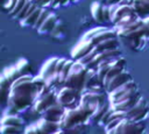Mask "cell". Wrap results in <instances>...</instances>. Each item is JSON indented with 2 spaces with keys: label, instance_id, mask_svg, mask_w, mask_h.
Wrapping results in <instances>:
<instances>
[{
  "label": "cell",
  "instance_id": "obj_7",
  "mask_svg": "<svg viewBox=\"0 0 149 134\" xmlns=\"http://www.w3.org/2000/svg\"><path fill=\"white\" fill-rule=\"evenodd\" d=\"M30 72V64L26 58H20L15 64L9 65L3 69L1 77H3L6 80H8L10 84L17 79L22 75H27Z\"/></svg>",
  "mask_w": 149,
  "mask_h": 134
},
{
  "label": "cell",
  "instance_id": "obj_33",
  "mask_svg": "<svg viewBox=\"0 0 149 134\" xmlns=\"http://www.w3.org/2000/svg\"><path fill=\"white\" fill-rule=\"evenodd\" d=\"M49 13H50V12H49V10H47V9L43 7V8H42V12H41V14H40V16H38V19H37V21H36V23L34 24V27H33V28L37 30V29L41 27V24L44 22V20L47 19V16L49 15Z\"/></svg>",
  "mask_w": 149,
  "mask_h": 134
},
{
  "label": "cell",
  "instance_id": "obj_29",
  "mask_svg": "<svg viewBox=\"0 0 149 134\" xmlns=\"http://www.w3.org/2000/svg\"><path fill=\"white\" fill-rule=\"evenodd\" d=\"M73 62H74L73 58L65 61V63H64V65H63V68H62V70H61V72H59V79H61L62 85H64V82H65V79H66V77H68V73H69V71H70V69H71Z\"/></svg>",
  "mask_w": 149,
  "mask_h": 134
},
{
  "label": "cell",
  "instance_id": "obj_1",
  "mask_svg": "<svg viewBox=\"0 0 149 134\" xmlns=\"http://www.w3.org/2000/svg\"><path fill=\"white\" fill-rule=\"evenodd\" d=\"M45 84V79L38 73V76H31L30 73L22 75L15 79L7 94L8 111L16 113L33 106L38 90Z\"/></svg>",
  "mask_w": 149,
  "mask_h": 134
},
{
  "label": "cell",
  "instance_id": "obj_17",
  "mask_svg": "<svg viewBox=\"0 0 149 134\" xmlns=\"http://www.w3.org/2000/svg\"><path fill=\"white\" fill-rule=\"evenodd\" d=\"M98 87H105L102 84V80L99 78L94 69H88L83 89H98Z\"/></svg>",
  "mask_w": 149,
  "mask_h": 134
},
{
  "label": "cell",
  "instance_id": "obj_41",
  "mask_svg": "<svg viewBox=\"0 0 149 134\" xmlns=\"http://www.w3.org/2000/svg\"><path fill=\"white\" fill-rule=\"evenodd\" d=\"M146 1H147V3H148V5H149V0H146Z\"/></svg>",
  "mask_w": 149,
  "mask_h": 134
},
{
  "label": "cell",
  "instance_id": "obj_8",
  "mask_svg": "<svg viewBox=\"0 0 149 134\" xmlns=\"http://www.w3.org/2000/svg\"><path fill=\"white\" fill-rule=\"evenodd\" d=\"M105 87H98V89H83L80 94V104L91 106L93 110L94 107L100 104L105 103Z\"/></svg>",
  "mask_w": 149,
  "mask_h": 134
},
{
  "label": "cell",
  "instance_id": "obj_26",
  "mask_svg": "<svg viewBox=\"0 0 149 134\" xmlns=\"http://www.w3.org/2000/svg\"><path fill=\"white\" fill-rule=\"evenodd\" d=\"M108 108H109V101H108V103L105 101V103L98 104V105L94 107V111H93V113H92V115H91V119L94 120V121H97V122H99V120H100L101 117L108 111Z\"/></svg>",
  "mask_w": 149,
  "mask_h": 134
},
{
  "label": "cell",
  "instance_id": "obj_25",
  "mask_svg": "<svg viewBox=\"0 0 149 134\" xmlns=\"http://www.w3.org/2000/svg\"><path fill=\"white\" fill-rule=\"evenodd\" d=\"M119 47V41L116 37H111V38H107V40H104L101 42H99L98 44L94 45V48L99 51H104V50H107V49H113V48H118Z\"/></svg>",
  "mask_w": 149,
  "mask_h": 134
},
{
  "label": "cell",
  "instance_id": "obj_37",
  "mask_svg": "<svg viewBox=\"0 0 149 134\" xmlns=\"http://www.w3.org/2000/svg\"><path fill=\"white\" fill-rule=\"evenodd\" d=\"M62 3H63V0H52L51 2H50V7H52V8H55V7H58V6H62Z\"/></svg>",
  "mask_w": 149,
  "mask_h": 134
},
{
  "label": "cell",
  "instance_id": "obj_28",
  "mask_svg": "<svg viewBox=\"0 0 149 134\" xmlns=\"http://www.w3.org/2000/svg\"><path fill=\"white\" fill-rule=\"evenodd\" d=\"M112 59V58H111ZM111 59H105V61H101L99 64H98V66H97V69H95V71H97V75L99 76V78L101 79V80H104V78H105V76H106V73H107V71L109 70V61Z\"/></svg>",
  "mask_w": 149,
  "mask_h": 134
},
{
  "label": "cell",
  "instance_id": "obj_30",
  "mask_svg": "<svg viewBox=\"0 0 149 134\" xmlns=\"http://www.w3.org/2000/svg\"><path fill=\"white\" fill-rule=\"evenodd\" d=\"M137 17H140V16H137V14H128V15H126V16H123L122 19H120L114 26H115V28H120V27H125V26H127V24H129V23H132V22H134Z\"/></svg>",
  "mask_w": 149,
  "mask_h": 134
},
{
  "label": "cell",
  "instance_id": "obj_23",
  "mask_svg": "<svg viewBox=\"0 0 149 134\" xmlns=\"http://www.w3.org/2000/svg\"><path fill=\"white\" fill-rule=\"evenodd\" d=\"M42 8H43L42 6L37 5V7H36L33 12H30L23 20H21L20 23H21L23 27H34V24L36 23V21H37L38 16H40V14H41V12H42Z\"/></svg>",
  "mask_w": 149,
  "mask_h": 134
},
{
  "label": "cell",
  "instance_id": "obj_10",
  "mask_svg": "<svg viewBox=\"0 0 149 134\" xmlns=\"http://www.w3.org/2000/svg\"><path fill=\"white\" fill-rule=\"evenodd\" d=\"M116 36H118V34H116L115 29H109V28H106V27L92 28L83 35V37L91 40L94 45L98 44L99 42L104 41V40H107V38H111V37H116Z\"/></svg>",
  "mask_w": 149,
  "mask_h": 134
},
{
  "label": "cell",
  "instance_id": "obj_19",
  "mask_svg": "<svg viewBox=\"0 0 149 134\" xmlns=\"http://www.w3.org/2000/svg\"><path fill=\"white\" fill-rule=\"evenodd\" d=\"M57 61H58V57H50L49 59H47L44 62V64L42 65L41 68V71H40V75L47 79L48 77H50L52 73L56 72V64H57Z\"/></svg>",
  "mask_w": 149,
  "mask_h": 134
},
{
  "label": "cell",
  "instance_id": "obj_34",
  "mask_svg": "<svg viewBox=\"0 0 149 134\" xmlns=\"http://www.w3.org/2000/svg\"><path fill=\"white\" fill-rule=\"evenodd\" d=\"M27 2V0H17V2H16V6H15V8H14V10L9 14L10 16H13L14 19H15V16L19 14V12L22 9V7L24 6V3Z\"/></svg>",
  "mask_w": 149,
  "mask_h": 134
},
{
  "label": "cell",
  "instance_id": "obj_9",
  "mask_svg": "<svg viewBox=\"0 0 149 134\" xmlns=\"http://www.w3.org/2000/svg\"><path fill=\"white\" fill-rule=\"evenodd\" d=\"M61 131L59 128V122L56 121H50L47 120L44 118L41 117V119L31 125H29L28 127H26L23 129L24 133H34V134H50V133H56Z\"/></svg>",
  "mask_w": 149,
  "mask_h": 134
},
{
  "label": "cell",
  "instance_id": "obj_42",
  "mask_svg": "<svg viewBox=\"0 0 149 134\" xmlns=\"http://www.w3.org/2000/svg\"><path fill=\"white\" fill-rule=\"evenodd\" d=\"M73 1H77V0H71V2H73Z\"/></svg>",
  "mask_w": 149,
  "mask_h": 134
},
{
  "label": "cell",
  "instance_id": "obj_12",
  "mask_svg": "<svg viewBox=\"0 0 149 134\" xmlns=\"http://www.w3.org/2000/svg\"><path fill=\"white\" fill-rule=\"evenodd\" d=\"M108 6H109V14H111V23H113V24H115L123 16L135 13L132 5L126 3L125 1L119 2V3H111Z\"/></svg>",
  "mask_w": 149,
  "mask_h": 134
},
{
  "label": "cell",
  "instance_id": "obj_11",
  "mask_svg": "<svg viewBox=\"0 0 149 134\" xmlns=\"http://www.w3.org/2000/svg\"><path fill=\"white\" fill-rule=\"evenodd\" d=\"M135 90H137V85L132 78V79L127 80L126 83L121 84L120 86H118L116 89H114L113 91L107 92V100L109 103H118V101H120V99L123 96H126Z\"/></svg>",
  "mask_w": 149,
  "mask_h": 134
},
{
  "label": "cell",
  "instance_id": "obj_3",
  "mask_svg": "<svg viewBox=\"0 0 149 134\" xmlns=\"http://www.w3.org/2000/svg\"><path fill=\"white\" fill-rule=\"evenodd\" d=\"M56 92V100L58 104L64 106V108H73L80 104V94L81 90L62 85L55 89Z\"/></svg>",
  "mask_w": 149,
  "mask_h": 134
},
{
  "label": "cell",
  "instance_id": "obj_21",
  "mask_svg": "<svg viewBox=\"0 0 149 134\" xmlns=\"http://www.w3.org/2000/svg\"><path fill=\"white\" fill-rule=\"evenodd\" d=\"M90 10H91V15H92L93 20H95L97 22H106V19L104 15V3L102 2L93 0L92 5L90 7Z\"/></svg>",
  "mask_w": 149,
  "mask_h": 134
},
{
  "label": "cell",
  "instance_id": "obj_35",
  "mask_svg": "<svg viewBox=\"0 0 149 134\" xmlns=\"http://www.w3.org/2000/svg\"><path fill=\"white\" fill-rule=\"evenodd\" d=\"M142 29L146 37H149V15L143 17V23H142Z\"/></svg>",
  "mask_w": 149,
  "mask_h": 134
},
{
  "label": "cell",
  "instance_id": "obj_2",
  "mask_svg": "<svg viewBox=\"0 0 149 134\" xmlns=\"http://www.w3.org/2000/svg\"><path fill=\"white\" fill-rule=\"evenodd\" d=\"M93 108L87 105L79 104L73 108H64V113L59 120V128L61 131L72 129L77 126L85 124L93 113Z\"/></svg>",
  "mask_w": 149,
  "mask_h": 134
},
{
  "label": "cell",
  "instance_id": "obj_5",
  "mask_svg": "<svg viewBox=\"0 0 149 134\" xmlns=\"http://www.w3.org/2000/svg\"><path fill=\"white\" fill-rule=\"evenodd\" d=\"M87 70L88 69L84 64H81L79 61H74L69 73H68L64 85L71 86V87L78 89V90H83L85 79H86V75H87Z\"/></svg>",
  "mask_w": 149,
  "mask_h": 134
},
{
  "label": "cell",
  "instance_id": "obj_4",
  "mask_svg": "<svg viewBox=\"0 0 149 134\" xmlns=\"http://www.w3.org/2000/svg\"><path fill=\"white\" fill-rule=\"evenodd\" d=\"M57 100H56V92H55V89L50 87L47 83L38 90L37 94H36V98L34 100V104H33V110L41 114L47 107H49L50 105L55 104Z\"/></svg>",
  "mask_w": 149,
  "mask_h": 134
},
{
  "label": "cell",
  "instance_id": "obj_36",
  "mask_svg": "<svg viewBox=\"0 0 149 134\" xmlns=\"http://www.w3.org/2000/svg\"><path fill=\"white\" fill-rule=\"evenodd\" d=\"M34 2H36L37 5H40V6H42V7H45V6H49L50 5V2L52 1V0H33Z\"/></svg>",
  "mask_w": 149,
  "mask_h": 134
},
{
  "label": "cell",
  "instance_id": "obj_16",
  "mask_svg": "<svg viewBox=\"0 0 149 134\" xmlns=\"http://www.w3.org/2000/svg\"><path fill=\"white\" fill-rule=\"evenodd\" d=\"M129 79H132V76H130V73L125 69L123 71H121L119 75H116L115 77H113V78L109 80V83L107 84V86L105 87V90H106V92H111V91H113L114 89H116L118 86H120L121 84L126 83V82L129 80Z\"/></svg>",
  "mask_w": 149,
  "mask_h": 134
},
{
  "label": "cell",
  "instance_id": "obj_40",
  "mask_svg": "<svg viewBox=\"0 0 149 134\" xmlns=\"http://www.w3.org/2000/svg\"><path fill=\"white\" fill-rule=\"evenodd\" d=\"M94 1H100V2H102V3H105V2H106V0H94Z\"/></svg>",
  "mask_w": 149,
  "mask_h": 134
},
{
  "label": "cell",
  "instance_id": "obj_31",
  "mask_svg": "<svg viewBox=\"0 0 149 134\" xmlns=\"http://www.w3.org/2000/svg\"><path fill=\"white\" fill-rule=\"evenodd\" d=\"M22 128L13 125H0V132L2 134H10V133H19L21 132Z\"/></svg>",
  "mask_w": 149,
  "mask_h": 134
},
{
  "label": "cell",
  "instance_id": "obj_24",
  "mask_svg": "<svg viewBox=\"0 0 149 134\" xmlns=\"http://www.w3.org/2000/svg\"><path fill=\"white\" fill-rule=\"evenodd\" d=\"M0 125H13V126H17V127H23V120L17 117L15 113L9 112V113H5L1 118V122Z\"/></svg>",
  "mask_w": 149,
  "mask_h": 134
},
{
  "label": "cell",
  "instance_id": "obj_32",
  "mask_svg": "<svg viewBox=\"0 0 149 134\" xmlns=\"http://www.w3.org/2000/svg\"><path fill=\"white\" fill-rule=\"evenodd\" d=\"M16 2H17V0H5L3 3H2V8H3L5 13L10 14L15 8Z\"/></svg>",
  "mask_w": 149,
  "mask_h": 134
},
{
  "label": "cell",
  "instance_id": "obj_15",
  "mask_svg": "<svg viewBox=\"0 0 149 134\" xmlns=\"http://www.w3.org/2000/svg\"><path fill=\"white\" fill-rule=\"evenodd\" d=\"M64 113V106H62L61 104H58L57 101L52 105H50L49 107H47L40 115L47 120H50V121H56V122H59L62 115Z\"/></svg>",
  "mask_w": 149,
  "mask_h": 134
},
{
  "label": "cell",
  "instance_id": "obj_14",
  "mask_svg": "<svg viewBox=\"0 0 149 134\" xmlns=\"http://www.w3.org/2000/svg\"><path fill=\"white\" fill-rule=\"evenodd\" d=\"M93 47H94V44L92 43L91 40L85 38V37H81V38L74 44V47L71 49V52H70L71 58H73L74 61L81 58L83 56H85L86 54H88V52L93 49Z\"/></svg>",
  "mask_w": 149,
  "mask_h": 134
},
{
  "label": "cell",
  "instance_id": "obj_20",
  "mask_svg": "<svg viewBox=\"0 0 149 134\" xmlns=\"http://www.w3.org/2000/svg\"><path fill=\"white\" fill-rule=\"evenodd\" d=\"M140 97L141 96L133 97V98H129V99H126L122 101H118V103H109V106L113 111H128L129 108H132L137 103Z\"/></svg>",
  "mask_w": 149,
  "mask_h": 134
},
{
  "label": "cell",
  "instance_id": "obj_27",
  "mask_svg": "<svg viewBox=\"0 0 149 134\" xmlns=\"http://www.w3.org/2000/svg\"><path fill=\"white\" fill-rule=\"evenodd\" d=\"M36 7H37V3H36V2H34L33 0H27V2L24 3V6L22 7V9H21V10L19 12V14L15 16V19L20 22V21L23 20L30 12H33Z\"/></svg>",
  "mask_w": 149,
  "mask_h": 134
},
{
  "label": "cell",
  "instance_id": "obj_18",
  "mask_svg": "<svg viewBox=\"0 0 149 134\" xmlns=\"http://www.w3.org/2000/svg\"><path fill=\"white\" fill-rule=\"evenodd\" d=\"M57 22H58V17H57V15H56L55 13L50 12L49 15L47 16V19L44 20V22H43V23L41 24V27L37 29V31L41 33V34L50 33V31H52V30L55 29Z\"/></svg>",
  "mask_w": 149,
  "mask_h": 134
},
{
  "label": "cell",
  "instance_id": "obj_22",
  "mask_svg": "<svg viewBox=\"0 0 149 134\" xmlns=\"http://www.w3.org/2000/svg\"><path fill=\"white\" fill-rule=\"evenodd\" d=\"M134 12L140 17H146L149 15V5L146 0H132L130 2Z\"/></svg>",
  "mask_w": 149,
  "mask_h": 134
},
{
  "label": "cell",
  "instance_id": "obj_38",
  "mask_svg": "<svg viewBox=\"0 0 149 134\" xmlns=\"http://www.w3.org/2000/svg\"><path fill=\"white\" fill-rule=\"evenodd\" d=\"M122 1H125V0H106L105 3L111 5V3H119V2H122Z\"/></svg>",
  "mask_w": 149,
  "mask_h": 134
},
{
  "label": "cell",
  "instance_id": "obj_6",
  "mask_svg": "<svg viewBox=\"0 0 149 134\" xmlns=\"http://www.w3.org/2000/svg\"><path fill=\"white\" fill-rule=\"evenodd\" d=\"M146 126L142 121H135L129 118H122L109 134H140L144 132Z\"/></svg>",
  "mask_w": 149,
  "mask_h": 134
},
{
  "label": "cell",
  "instance_id": "obj_39",
  "mask_svg": "<svg viewBox=\"0 0 149 134\" xmlns=\"http://www.w3.org/2000/svg\"><path fill=\"white\" fill-rule=\"evenodd\" d=\"M69 2H71V0H63V3H62V6H64V5L69 3Z\"/></svg>",
  "mask_w": 149,
  "mask_h": 134
},
{
  "label": "cell",
  "instance_id": "obj_13",
  "mask_svg": "<svg viewBox=\"0 0 149 134\" xmlns=\"http://www.w3.org/2000/svg\"><path fill=\"white\" fill-rule=\"evenodd\" d=\"M148 112H149V106H148L147 101L142 97H140L137 103L132 108L126 111V118H129L135 121H142L146 118V115L148 114Z\"/></svg>",
  "mask_w": 149,
  "mask_h": 134
}]
</instances>
